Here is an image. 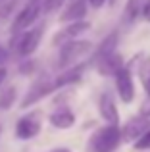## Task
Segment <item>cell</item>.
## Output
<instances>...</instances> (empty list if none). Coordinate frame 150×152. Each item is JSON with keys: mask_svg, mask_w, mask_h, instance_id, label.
<instances>
[{"mask_svg": "<svg viewBox=\"0 0 150 152\" xmlns=\"http://www.w3.org/2000/svg\"><path fill=\"white\" fill-rule=\"evenodd\" d=\"M144 89H146V93H148V96H150V79L144 81Z\"/></svg>", "mask_w": 150, "mask_h": 152, "instance_id": "27", "label": "cell"}, {"mask_svg": "<svg viewBox=\"0 0 150 152\" xmlns=\"http://www.w3.org/2000/svg\"><path fill=\"white\" fill-rule=\"evenodd\" d=\"M133 145H135L137 150H150V129H148L141 139H137Z\"/></svg>", "mask_w": 150, "mask_h": 152, "instance_id": "19", "label": "cell"}, {"mask_svg": "<svg viewBox=\"0 0 150 152\" xmlns=\"http://www.w3.org/2000/svg\"><path fill=\"white\" fill-rule=\"evenodd\" d=\"M6 2H10V0H0V8H2V6H4Z\"/></svg>", "mask_w": 150, "mask_h": 152, "instance_id": "28", "label": "cell"}, {"mask_svg": "<svg viewBox=\"0 0 150 152\" xmlns=\"http://www.w3.org/2000/svg\"><path fill=\"white\" fill-rule=\"evenodd\" d=\"M106 2H108V0H89V4H90L92 8H102Z\"/></svg>", "mask_w": 150, "mask_h": 152, "instance_id": "23", "label": "cell"}, {"mask_svg": "<svg viewBox=\"0 0 150 152\" xmlns=\"http://www.w3.org/2000/svg\"><path fill=\"white\" fill-rule=\"evenodd\" d=\"M41 12H42V4L39 2V0H31L25 8H21V10L17 12L14 23H12V31H14V33L25 31L27 27H31L35 21H37V18L41 15Z\"/></svg>", "mask_w": 150, "mask_h": 152, "instance_id": "3", "label": "cell"}, {"mask_svg": "<svg viewBox=\"0 0 150 152\" xmlns=\"http://www.w3.org/2000/svg\"><path fill=\"white\" fill-rule=\"evenodd\" d=\"M143 19L144 21H148L150 23V0H144V4H143Z\"/></svg>", "mask_w": 150, "mask_h": 152, "instance_id": "21", "label": "cell"}, {"mask_svg": "<svg viewBox=\"0 0 150 152\" xmlns=\"http://www.w3.org/2000/svg\"><path fill=\"white\" fill-rule=\"evenodd\" d=\"M148 129H150V119L146 115H139V118H131L121 127V135H123V141L135 142L137 139H141Z\"/></svg>", "mask_w": 150, "mask_h": 152, "instance_id": "6", "label": "cell"}, {"mask_svg": "<svg viewBox=\"0 0 150 152\" xmlns=\"http://www.w3.org/2000/svg\"><path fill=\"white\" fill-rule=\"evenodd\" d=\"M15 96H17V93H15V87H8V89H4L2 93H0V110H10L12 106H14L15 102Z\"/></svg>", "mask_w": 150, "mask_h": 152, "instance_id": "17", "label": "cell"}, {"mask_svg": "<svg viewBox=\"0 0 150 152\" xmlns=\"http://www.w3.org/2000/svg\"><path fill=\"white\" fill-rule=\"evenodd\" d=\"M42 33H44V29H42V27L29 29V31H25V33H21L19 42H17V52H19V56H31V54H33V52L39 48V45H41Z\"/></svg>", "mask_w": 150, "mask_h": 152, "instance_id": "7", "label": "cell"}, {"mask_svg": "<svg viewBox=\"0 0 150 152\" xmlns=\"http://www.w3.org/2000/svg\"><path fill=\"white\" fill-rule=\"evenodd\" d=\"M87 15V0H73L60 15V23H73L81 21Z\"/></svg>", "mask_w": 150, "mask_h": 152, "instance_id": "12", "label": "cell"}, {"mask_svg": "<svg viewBox=\"0 0 150 152\" xmlns=\"http://www.w3.org/2000/svg\"><path fill=\"white\" fill-rule=\"evenodd\" d=\"M98 112H100L102 119L106 123L119 125V112H117V106H116V102H114L110 93L100 94V98H98Z\"/></svg>", "mask_w": 150, "mask_h": 152, "instance_id": "11", "label": "cell"}, {"mask_svg": "<svg viewBox=\"0 0 150 152\" xmlns=\"http://www.w3.org/2000/svg\"><path fill=\"white\" fill-rule=\"evenodd\" d=\"M94 64H96L98 73L104 75V77L116 75L121 67H125L123 66V58H121V54H117V52H112V54H108V56H102V58L94 60Z\"/></svg>", "mask_w": 150, "mask_h": 152, "instance_id": "10", "label": "cell"}, {"mask_svg": "<svg viewBox=\"0 0 150 152\" xmlns=\"http://www.w3.org/2000/svg\"><path fill=\"white\" fill-rule=\"evenodd\" d=\"M6 60H8V50L4 46H0V64H4Z\"/></svg>", "mask_w": 150, "mask_h": 152, "instance_id": "24", "label": "cell"}, {"mask_svg": "<svg viewBox=\"0 0 150 152\" xmlns=\"http://www.w3.org/2000/svg\"><path fill=\"white\" fill-rule=\"evenodd\" d=\"M66 4V0H42V14H54Z\"/></svg>", "mask_w": 150, "mask_h": 152, "instance_id": "18", "label": "cell"}, {"mask_svg": "<svg viewBox=\"0 0 150 152\" xmlns=\"http://www.w3.org/2000/svg\"><path fill=\"white\" fill-rule=\"evenodd\" d=\"M90 29V23L85 21V19H81V21H73V23H68L66 25V29H62L60 33L56 35V37L52 39V42L56 46H62L66 45L68 41H73V39H77L79 35H83L85 31Z\"/></svg>", "mask_w": 150, "mask_h": 152, "instance_id": "9", "label": "cell"}, {"mask_svg": "<svg viewBox=\"0 0 150 152\" xmlns=\"http://www.w3.org/2000/svg\"><path fill=\"white\" fill-rule=\"evenodd\" d=\"M50 125L56 127V129H69L75 125V114L69 108L60 106L50 114Z\"/></svg>", "mask_w": 150, "mask_h": 152, "instance_id": "13", "label": "cell"}, {"mask_svg": "<svg viewBox=\"0 0 150 152\" xmlns=\"http://www.w3.org/2000/svg\"><path fill=\"white\" fill-rule=\"evenodd\" d=\"M92 52V42L89 41H68L66 45L60 46V54H58V67L68 69V67L75 66L79 60H83L85 56H89Z\"/></svg>", "mask_w": 150, "mask_h": 152, "instance_id": "2", "label": "cell"}, {"mask_svg": "<svg viewBox=\"0 0 150 152\" xmlns=\"http://www.w3.org/2000/svg\"><path fill=\"white\" fill-rule=\"evenodd\" d=\"M139 75H141V79H143V83L146 81V79H150V58H144L143 62H141Z\"/></svg>", "mask_w": 150, "mask_h": 152, "instance_id": "20", "label": "cell"}, {"mask_svg": "<svg viewBox=\"0 0 150 152\" xmlns=\"http://www.w3.org/2000/svg\"><path fill=\"white\" fill-rule=\"evenodd\" d=\"M143 0H127V6H125V21L133 23L141 14H143Z\"/></svg>", "mask_w": 150, "mask_h": 152, "instance_id": "16", "label": "cell"}, {"mask_svg": "<svg viewBox=\"0 0 150 152\" xmlns=\"http://www.w3.org/2000/svg\"><path fill=\"white\" fill-rule=\"evenodd\" d=\"M116 45H117V33L108 35V37L100 42V46L96 48V52H94V60H98V58H102V56H108V54H112V52H116Z\"/></svg>", "mask_w": 150, "mask_h": 152, "instance_id": "15", "label": "cell"}, {"mask_svg": "<svg viewBox=\"0 0 150 152\" xmlns=\"http://www.w3.org/2000/svg\"><path fill=\"white\" fill-rule=\"evenodd\" d=\"M123 141L119 125H108L96 129L87 142V152H114Z\"/></svg>", "mask_w": 150, "mask_h": 152, "instance_id": "1", "label": "cell"}, {"mask_svg": "<svg viewBox=\"0 0 150 152\" xmlns=\"http://www.w3.org/2000/svg\"><path fill=\"white\" fill-rule=\"evenodd\" d=\"M83 71H85V64H75V66L68 67L66 71H62L56 77V81H54L56 89H62V87H68V85H73V83L81 81Z\"/></svg>", "mask_w": 150, "mask_h": 152, "instance_id": "14", "label": "cell"}, {"mask_svg": "<svg viewBox=\"0 0 150 152\" xmlns=\"http://www.w3.org/2000/svg\"><path fill=\"white\" fill-rule=\"evenodd\" d=\"M48 152H71L69 148H64V146H60V148H54V150H48Z\"/></svg>", "mask_w": 150, "mask_h": 152, "instance_id": "26", "label": "cell"}, {"mask_svg": "<svg viewBox=\"0 0 150 152\" xmlns=\"http://www.w3.org/2000/svg\"><path fill=\"white\" fill-rule=\"evenodd\" d=\"M108 2H110V4H112V6H114V4H116V2H117V0H108Z\"/></svg>", "mask_w": 150, "mask_h": 152, "instance_id": "29", "label": "cell"}, {"mask_svg": "<svg viewBox=\"0 0 150 152\" xmlns=\"http://www.w3.org/2000/svg\"><path fill=\"white\" fill-rule=\"evenodd\" d=\"M6 75H8L6 67H0V87H2V83H4V81H6Z\"/></svg>", "mask_w": 150, "mask_h": 152, "instance_id": "25", "label": "cell"}, {"mask_svg": "<svg viewBox=\"0 0 150 152\" xmlns=\"http://www.w3.org/2000/svg\"><path fill=\"white\" fill-rule=\"evenodd\" d=\"M141 115H146V118H150V100H146L143 104V108H141Z\"/></svg>", "mask_w": 150, "mask_h": 152, "instance_id": "22", "label": "cell"}, {"mask_svg": "<svg viewBox=\"0 0 150 152\" xmlns=\"http://www.w3.org/2000/svg\"><path fill=\"white\" fill-rule=\"evenodd\" d=\"M114 77H116V91H117V94H119L121 102L131 104L135 100V83H133L129 67H121Z\"/></svg>", "mask_w": 150, "mask_h": 152, "instance_id": "5", "label": "cell"}, {"mask_svg": "<svg viewBox=\"0 0 150 152\" xmlns=\"http://www.w3.org/2000/svg\"><path fill=\"white\" fill-rule=\"evenodd\" d=\"M41 118L39 114H29L23 115V118L17 119L15 123V137L21 139V141H29V139H35L39 133H41Z\"/></svg>", "mask_w": 150, "mask_h": 152, "instance_id": "4", "label": "cell"}, {"mask_svg": "<svg viewBox=\"0 0 150 152\" xmlns=\"http://www.w3.org/2000/svg\"><path fill=\"white\" fill-rule=\"evenodd\" d=\"M54 89H56V85L50 83V81H39V83H35V85L27 91L25 98L21 100V108H29V106H33V104L41 102L42 98H46Z\"/></svg>", "mask_w": 150, "mask_h": 152, "instance_id": "8", "label": "cell"}]
</instances>
